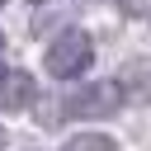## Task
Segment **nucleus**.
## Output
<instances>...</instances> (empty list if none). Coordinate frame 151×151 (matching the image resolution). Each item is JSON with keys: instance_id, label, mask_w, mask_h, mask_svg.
Wrapping results in <instances>:
<instances>
[{"instance_id": "9", "label": "nucleus", "mask_w": 151, "mask_h": 151, "mask_svg": "<svg viewBox=\"0 0 151 151\" xmlns=\"http://www.w3.org/2000/svg\"><path fill=\"white\" fill-rule=\"evenodd\" d=\"M0 5H5V0H0Z\"/></svg>"}, {"instance_id": "5", "label": "nucleus", "mask_w": 151, "mask_h": 151, "mask_svg": "<svg viewBox=\"0 0 151 151\" xmlns=\"http://www.w3.org/2000/svg\"><path fill=\"white\" fill-rule=\"evenodd\" d=\"M127 14H151V0H118Z\"/></svg>"}, {"instance_id": "8", "label": "nucleus", "mask_w": 151, "mask_h": 151, "mask_svg": "<svg viewBox=\"0 0 151 151\" xmlns=\"http://www.w3.org/2000/svg\"><path fill=\"white\" fill-rule=\"evenodd\" d=\"M0 47H5V38H0Z\"/></svg>"}, {"instance_id": "1", "label": "nucleus", "mask_w": 151, "mask_h": 151, "mask_svg": "<svg viewBox=\"0 0 151 151\" xmlns=\"http://www.w3.org/2000/svg\"><path fill=\"white\" fill-rule=\"evenodd\" d=\"M90 61H94V42H90L85 28H66V33L52 38V47H47V71H52L57 80H76V76H85Z\"/></svg>"}, {"instance_id": "2", "label": "nucleus", "mask_w": 151, "mask_h": 151, "mask_svg": "<svg viewBox=\"0 0 151 151\" xmlns=\"http://www.w3.org/2000/svg\"><path fill=\"white\" fill-rule=\"evenodd\" d=\"M123 109V85L118 80H99V85H80L76 94H66V104L52 118H109Z\"/></svg>"}, {"instance_id": "3", "label": "nucleus", "mask_w": 151, "mask_h": 151, "mask_svg": "<svg viewBox=\"0 0 151 151\" xmlns=\"http://www.w3.org/2000/svg\"><path fill=\"white\" fill-rule=\"evenodd\" d=\"M33 99H38V80L33 76L14 71V76L0 80V109L5 113H24V109H33Z\"/></svg>"}, {"instance_id": "6", "label": "nucleus", "mask_w": 151, "mask_h": 151, "mask_svg": "<svg viewBox=\"0 0 151 151\" xmlns=\"http://www.w3.org/2000/svg\"><path fill=\"white\" fill-rule=\"evenodd\" d=\"M0 151H5V132H0Z\"/></svg>"}, {"instance_id": "4", "label": "nucleus", "mask_w": 151, "mask_h": 151, "mask_svg": "<svg viewBox=\"0 0 151 151\" xmlns=\"http://www.w3.org/2000/svg\"><path fill=\"white\" fill-rule=\"evenodd\" d=\"M61 151H118V146H113V137H104V132H85V137H71Z\"/></svg>"}, {"instance_id": "7", "label": "nucleus", "mask_w": 151, "mask_h": 151, "mask_svg": "<svg viewBox=\"0 0 151 151\" xmlns=\"http://www.w3.org/2000/svg\"><path fill=\"white\" fill-rule=\"evenodd\" d=\"M0 80H5V66H0Z\"/></svg>"}]
</instances>
